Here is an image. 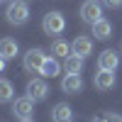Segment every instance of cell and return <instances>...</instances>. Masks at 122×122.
Returning a JSON list of instances; mask_svg holds the SVG:
<instances>
[{"label": "cell", "instance_id": "cell-9", "mask_svg": "<svg viewBox=\"0 0 122 122\" xmlns=\"http://www.w3.org/2000/svg\"><path fill=\"white\" fill-rule=\"evenodd\" d=\"M117 66H120V54H117V51H112V49H105V51L98 56V68L115 71Z\"/></svg>", "mask_w": 122, "mask_h": 122}, {"label": "cell", "instance_id": "cell-10", "mask_svg": "<svg viewBox=\"0 0 122 122\" xmlns=\"http://www.w3.org/2000/svg\"><path fill=\"white\" fill-rule=\"evenodd\" d=\"M81 88H83V78H81V73H66L64 81H61V90L68 93V95L78 93Z\"/></svg>", "mask_w": 122, "mask_h": 122}, {"label": "cell", "instance_id": "cell-6", "mask_svg": "<svg viewBox=\"0 0 122 122\" xmlns=\"http://www.w3.org/2000/svg\"><path fill=\"white\" fill-rule=\"evenodd\" d=\"M46 93H49V86L44 83L42 78H32V81L27 83V95L32 98V100H37V103H39V100H44Z\"/></svg>", "mask_w": 122, "mask_h": 122}, {"label": "cell", "instance_id": "cell-5", "mask_svg": "<svg viewBox=\"0 0 122 122\" xmlns=\"http://www.w3.org/2000/svg\"><path fill=\"white\" fill-rule=\"evenodd\" d=\"M34 103H37V100H32L29 95L17 98L15 103H12V115L17 120H29V117L34 115Z\"/></svg>", "mask_w": 122, "mask_h": 122}, {"label": "cell", "instance_id": "cell-19", "mask_svg": "<svg viewBox=\"0 0 122 122\" xmlns=\"http://www.w3.org/2000/svg\"><path fill=\"white\" fill-rule=\"evenodd\" d=\"M103 5H107V7H120L122 0H103Z\"/></svg>", "mask_w": 122, "mask_h": 122}, {"label": "cell", "instance_id": "cell-16", "mask_svg": "<svg viewBox=\"0 0 122 122\" xmlns=\"http://www.w3.org/2000/svg\"><path fill=\"white\" fill-rule=\"evenodd\" d=\"M15 98V88L7 78H0V103H10Z\"/></svg>", "mask_w": 122, "mask_h": 122}, {"label": "cell", "instance_id": "cell-18", "mask_svg": "<svg viewBox=\"0 0 122 122\" xmlns=\"http://www.w3.org/2000/svg\"><path fill=\"white\" fill-rule=\"evenodd\" d=\"M105 120H107V122H122V115H115V112H107V115H105Z\"/></svg>", "mask_w": 122, "mask_h": 122}, {"label": "cell", "instance_id": "cell-7", "mask_svg": "<svg viewBox=\"0 0 122 122\" xmlns=\"http://www.w3.org/2000/svg\"><path fill=\"white\" fill-rule=\"evenodd\" d=\"M71 54H78V56H90V54H93V39H90V37H83V34H81V37H76L73 39V44H71Z\"/></svg>", "mask_w": 122, "mask_h": 122}, {"label": "cell", "instance_id": "cell-22", "mask_svg": "<svg viewBox=\"0 0 122 122\" xmlns=\"http://www.w3.org/2000/svg\"><path fill=\"white\" fill-rule=\"evenodd\" d=\"M20 122H34V120H32V117H29V120H20Z\"/></svg>", "mask_w": 122, "mask_h": 122}, {"label": "cell", "instance_id": "cell-12", "mask_svg": "<svg viewBox=\"0 0 122 122\" xmlns=\"http://www.w3.org/2000/svg\"><path fill=\"white\" fill-rule=\"evenodd\" d=\"M17 51H20V46H17L15 39H10V37L0 39V56H5V59L10 61V59H15V56H17Z\"/></svg>", "mask_w": 122, "mask_h": 122}, {"label": "cell", "instance_id": "cell-20", "mask_svg": "<svg viewBox=\"0 0 122 122\" xmlns=\"http://www.w3.org/2000/svg\"><path fill=\"white\" fill-rule=\"evenodd\" d=\"M5 64H7V59H5V56H0V73L5 71Z\"/></svg>", "mask_w": 122, "mask_h": 122}, {"label": "cell", "instance_id": "cell-2", "mask_svg": "<svg viewBox=\"0 0 122 122\" xmlns=\"http://www.w3.org/2000/svg\"><path fill=\"white\" fill-rule=\"evenodd\" d=\"M42 29H44V34H61L66 29V20L61 12H56V10H51V12H46L44 20H42Z\"/></svg>", "mask_w": 122, "mask_h": 122}, {"label": "cell", "instance_id": "cell-1", "mask_svg": "<svg viewBox=\"0 0 122 122\" xmlns=\"http://www.w3.org/2000/svg\"><path fill=\"white\" fill-rule=\"evenodd\" d=\"M5 20L10 25H25L29 20V7L25 0H10V5L5 10Z\"/></svg>", "mask_w": 122, "mask_h": 122}, {"label": "cell", "instance_id": "cell-4", "mask_svg": "<svg viewBox=\"0 0 122 122\" xmlns=\"http://www.w3.org/2000/svg\"><path fill=\"white\" fill-rule=\"evenodd\" d=\"M44 61H46V54H44V49H29V51L25 54V61H22V66L27 73H42V66H44Z\"/></svg>", "mask_w": 122, "mask_h": 122}, {"label": "cell", "instance_id": "cell-13", "mask_svg": "<svg viewBox=\"0 0 122 122\" xmlns=\"http://www.w3.org/2000/svg\"><path fill=\"white\" fill-rule=\"evenodd\" d=\"M64 68H66V73H81V71H83V56L68 54L64 59Z\"/></svg>", "mask_w": 122, "mask_h": 122}, {"label": "cell", "instance_id": "cell-8", "mask_svg": "<svg viewBox=\"0 0 122 122\" xmlns=\"http://www.w3.org/2000/svg\"><path fill=\"white\" fill-rule=\"evenodd\" d=\"M93 86L98 90H110L115 86V71H105V68H98V73L93 78Z\"/></svg>", "mask_w": 122, "mask_h": 122}, {"label": "cell", "instance_id": "cell-14", "mask_svg": "<svg viewBox=\"0 0 122 122\" xmlns=\"http://www.w3.org/2000/svg\"><path fill=\"white\" fill-rule=\"evenodd\" d=\"M93 34H95V39H110L112 37V25L107 20H98L93 25Z\"/></svg>", "mask_w": 122, "mask_h": 122}, {"label": "cell", "instance_id": "cell-3", "mask_svg": "<svg viewBox=\"0 0 122 122\" xmlns=\"http://www.w3.org/2000/svg\"><path fill=\"white\" fill-rule=\"evenodd\" d=\"M81 20H83L86 25L93 27L98 20H103V3H98V0H86L83 5H81Z\"/></svg>", "mask_w": 122, "mask_h": 122}, {"label": "cell", "instance_id": "cell-21", "mask_svg": "<svg viewBox=\"0 0 122 122\" xmlns=\"http://www.w3.org/2000/svg\"><path fill=\"white\" fill-rule=\"evenodd\" d=\"M90 122H107V120H103V117H95V120H90Z\"/></svg>", "mask_w": 122, "mask_h": 122}, {"label": "cell", "instance_id": "cell-11", "mask_svg": "<svg viewBox=\"0 0 122 122\" xmlns=\"http://www.w3.org/2000/svg\"><path fill=\"white\" fill-rule=\"evenodd\" d=\"M51 120L54 122H73V110L68 103H56L51 107Z\"/></svg>", "mask_w": 122, "mask_h": 122}, {"label": "cell", "instance_id": "cell-23", "mask_svg": "<svg viewBox=\"0 0 122 122\" xmlns=\"http://www.w3.org/2000/svg\"><path fill=\"white\" fill-rule=\"evenodd\" d=\"M120 51H122V49H120Z\"/></svg>", "mask_w": 122, "mask_h": 122}, {"label": "cell", "instance_id": "cell-17", "mask_svg": "<svg viewBox=\"0 0 122 122\" xmlns=\"http://www.w3.org/2000/svg\"><path fill=\"white\" fill-rule=\"evenodd\" d=\"M51 54H54V56H61V59H66V56L71 54V44L64 42V39H54V42H51Z\"/></svg>", "mask_w": 122, "mask_h": 122}, {"label": "cell", "instance_id": "cell-15", "mask_svg": "<svg viewBox=\"0 0 122 122\" xmlns=\"http://www.w3.org/2000/svg\"><path fill=\"white\" fill-rule=\"evenodd\" d=\"M59 71H61V64L56 61V56H46L44 66H42V76H46V78H54V76H59Z\"/></svg>", "mask_w": 122, "mask_h": 122}]
</instances>
